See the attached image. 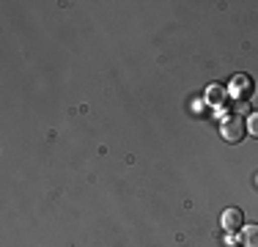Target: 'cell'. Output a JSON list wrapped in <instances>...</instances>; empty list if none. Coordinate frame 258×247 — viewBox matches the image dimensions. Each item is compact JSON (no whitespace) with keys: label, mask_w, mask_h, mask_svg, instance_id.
I'll return each mask as SVG.
<instances>
[{"label":"cell","mask_w":258,"mask_h":247,"mask_svg":"<svg viewBox=\"0 0 258 247\" xmlns=\"http://www.w3.org/2000/svg\"><path fill=\"white\" fill-rule=\"evenodd\" d=\"M244 129H247V124H244L242 115H223V124H220V135H223L228 143H239L242 140V135H244Z\"/></svg>","instance_id":"1"},{"label":"cell","mask_w":258,"mask_h":247,"mask_svg":"<svg viewBox=\"0 0 258 247\" xmlns=\"http://www.w3.org/2000/svg\"><path fill=\"white\" fill-rule=\"evenodd\" d=\"M220 225H223L228 233H236L239 228H244V214H242V209H225L223 217H220Z\"/></svg>","instance_id":"3"},{"label":"cell","mask_w":258,"mask_h":247,"mask_svg":"<svg viewBox=\"0 0 258 247\" xmlns=\"http://www.w3.org/2000/svg\"><path fill=\"white\" fill-rule=\"evenodd\" d=\"M206 102L214 104V107H220V104L225 102V91L220 88V85H209L206 88Z\"/></svg>","instance_id":"5"},{"label":"cell","mask_w":258,"mask_h":247,"mask_svg":"<svg viewBox=\"0 0 258 247\" xmlns=\"http://www.w3.org/2000/svg\"><path fill=\"white\" fill-rule=\"evenodd\" d=\"M242 244L244 247H258V222L242 228Z\"/></svg>","instance_id":"4"},{"label":"cell","mask_w":258,"mask_h":247,"mask_svg":"<svg viewBox=\"0 0 258 247\" xmlns=\"http://www.w3.org/2000/svg\"><path fill=\"white\" fill-rule=\"evenodd\" d=\"M231 113H233V115H242V113H247V102H236V99H233V104H231Z\"/></svg>","instance_id":"7"},{"label":"cell","mask_w":258,"mask_h":247,"mask_svg":"<svg viewBox=\"0 0 258 247\" xmlns=\"http://www.w3.org/2000/svg\"><path fill=\"white\" fill-rule=\"evenodd\" d=\"M250 94H253V80H250L247 74H236V77L231 80V96L236 99V102H247Z\"/></svg>","instance_id":"2"},{"label":"cell","mask_w":258,"mask_h":247,"mask_svg":"<svg viewBox=\"0 0 258 247\" xmlns=\"http://www.w3.org/2000/svg\"><path fill=\"white\" fill-rule=\"evenodd\" d=\"M244 124H247V132L258 140V110H253V113H250V118L244 121Z\"/></svg>","instance_id":"6"}]
</instances>
